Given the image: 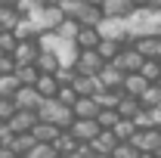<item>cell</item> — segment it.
Returning a JSON list of instances; mask_svg holds the SVG:
<instances>
[{"label":"cell","mask_w":161,"mask_h":158,"mask_svg":"<svg viewBox=\"0 0 161 158\" xmlns=\"http://www.w3.org/2000/svg\"><path fill=\"white\" fill-rule=\"evenodd\" d=\"M13 139H16V133L3 124V127H0V146H3V149H9V143H13Z\"/></svg>","instance_id":"obj_40"},{"label":"cell","mask_w":161,"mask_h":158,"mask_svg":"<svg viewBox=\"0 0 161 158\" xmlns=\"http://www.w3.org/2000/svg\"><path fill=\"white\" fill-rule=\"evenodd\" d=\"M71 115H75V121H96L99 105H96V99H84V96H78V102L71 105Z\"/></svg>","instance_id":"obj_14"},{"label":"cell","mask_w":161,"mask_h":158,"mask_svg":"<svg viewBox=\"0 0 161 158\" xmlns=\"http://www.w3.org/2000/svg\"><path fill=\"white\" fill-rule=\"evenodd\" d=\"M84 3H90V6H102V0H84Z\"/></svg>","instance_id":"obj_43"},{"label":"cell","mask_w":161,"mask_h":158,"mask_svg":"<svg viewBox=\"0 0 161 158\" xmlns=\"http://www.w3.org/2000/svg\"><path fill=\"white\" fill-rule=\"evenodd\" d=\"M34 68H37L40 75H56V71H59V59H56L53 53H40L37 62H34Z\"/></svg>","instance_id":"obj_26"},{"label":"cell","mask_w":161,"mask_h":158,"mask_svg":"<svg viewBox=\"0 0 161 158\" xmlns=\"http://www.w3.org/2000/svg\"><path fill=\"white\" fill-rule=\"evenodd\" d=\"M158 133H161V124H158Z\"/></svg>","instance_id":"obj_48"},{"label":"cell","mask_w":161,"mask_h":158,"mask_svg":"<svg viewBox=\"0 0 161 158\" xmlns=\"http://www.w3.org/2000/svg\"><path fill=\"white\" fill-rule=\"evenodd\" d=\"M53 152H56V158H62V155H80V146H78V139L65 130V133H59V139L53 143Z\"/></svg>","instance_id":"obj_17"},{"label":"cell","mask_w":161,"mask_h":158,"mask_svg":"<svg viewBox=\"0 0 161 158\" xmlns=\"http://www.w3.org/2000/svg\"><path fill=\"white\" fill-rule=\"evenodd\" d=\"M102 65L105 62L99 59V53L96 50H87V53H78V59H75V71L84 75V78H96L102 71Z\"/></svg>","instance_id":"obj_4"},{"label":"cell","mask_w":161,"mask_h":158,"mask_svg":"<svg viewBox=\"0 0 161 158\" xmlns=\"http://www.w3.org/2000/svg\"><path fill=\"white\" fill-rule=\"evenodd\" d=\"M140 109H161V87L158 84H149L140 96Z\"/></svg>","instance_id":"obj_24"},{"label":"cell","mask_w":161,"mask_h":158,"mask_svg":"<svg viewBox=\"0 0 161 158\" xmlns=\"http://www.w3.org/2000/svg\"><path fill=\"white\" fill-rule=\"evenodd\" d=\"M68 133L78 139V146H90L93 139L99 137V124H96V121H75Z\"/></svg>","instance_id":"obj_8"},{"label":"cell","mask_w":161,"mask_h":158,"mask_svg":"<svg viewBox=\"0 0 161 158\" xmlns=\"http://www.w3.org/2000/svg\"><path fill=\"white\" fill-rule=\"evenodd\" d=\"M136 158H155V155H136Z\"/></svg>","instance_id":"obj_46"},{"label":"cell","mask_w":161,"mask_h":158,"mask_svg":"<svg viewBox=\"0 0 161 158\" xmlns=\"http://www.w3.org/2000/svg\"><path fill=\"white\" fill-rule=\"evenodd\" d=\"M53 78H56V84H59V87H71V84H75V78H78V71H75V65H59V71H56Z\"/></svg>","instance_id":"obj_32"},{"label":"cell","mask_w":161,"mask_h":158,"mask_svg":"<svg viewBox=\"0 0 161 158\" xmlns=\"http://www.w3.org/2000/svg\"><path fill=\"white\" fill-rule=\"evenodd\" d=\"M16 81H19V87H34L37 84V78H40V71L34 68V65H16Z\"/></svg>","instance_id":"obj_23"},{"label":"cell","mask_w":161,"mask_h":158,"mask_svg":"<svg viewBox=\"0 0 161 158\" xmlns=\"http://www.w3.org/2000/svg\"><path fill=\"white\" fill-rule=\"evenodd\" d=\"M19 90V81L16 75H0V99H13Z\"/></svg>","instance_id":"obj_30"},{"label":"cell","mask_w":161,"mask_h":158,"mask_svg":"<svg viewBox=\"0 0 161 158\" xmlns=\"http://www.w3.org/2000/svg\"><path fill=\"white\" fill-rule=\"evenodd\" d=\"M59 9L65 19L78 22L80 28H99V22H102V9L84 3V0H59Z\"/></svg>","instance_id":"obj_1"},{"label":"cell","mask_w":161,"mask_h":158,"mask_svg":"<svg viewBox=\"0 0 161 158\" xmlns=\"http://www.w3.org/2000/svg\"><path fill=\"white\" fill-rule=\"evenodd\" d=\"M62 22H65V16H62L59 3H47V6H40L31 16V25L37 28V34H56V28Z\"/></svg>","instance_id":"obj_3"},{"label":"cell","mask_w":161,"mask_h":158,"mask_svg":"<svg viewBox=\"0 0 161 158\" xmlns=\"http://www.w3.org/2000/svg\"><path fill=\"white\" fill-rule=\"evenodd\" d=\"M146 87H149V84L142 81V75H127L124 84H121V93H124V96H130V99H140Z\"/></svg>","instance_id":"obj_18"},{"label":"cell","mask_w":161,"mask_h":158,"mask_svg":"<svg viewBox=\"0 0 161 158\" xmlns=\"http://www.w3.org/2000/svg\"><path fill=\"white\" fill-rule=\"evenodd\" d=\"M115 146H118L115 133H112V130H99V137L93 139L87 149H90V155H112V152H115Z\"/></svg>","instance_id":"obj_13"},{"label":"cell","mask_w":161,"mask_h":158,"mask_svg":"<svg viewBox=\"0 0 161 158\" xmlns=\"http://www.w3.org/2000/svg\"><path fill=\"white\" fill-rule=\"evenodd\" d=\"M130 146L140 152V155H155L161 146V133L158 130H136L133 139H130Z\"/></svg>","instance_id":"obj_5"},{"label":"cell","mask_w":161,"mask_h":158,"mask_svg":"<svg viewBox=\"0 0 161 158\" xmlns=\"http://www.w3.org/2000/svg\"><path fill=\"white\" fill-rule=\"evenodd\" d=\"M140 75H142L146 84H158V81H161V65L155 59H146V62H142V68H140Z\"/></svg>","instance_id":"obj_29"},{"label":"cell","mask_w":161,"mask_h":158,"mask_svg":"<svg viewBox=\"0 0 161 158\" xmlns=\"http://www.w3.org/2000/svg\"><path fill=\"white\" fill-rule=\"evenodd\" d=\"M136 155H140V152H136L130 143H118L115 152H112V158H136Z\"/></svg>","instance_id":"obj_36"},{"label":"cell","mask_w":161,"mask_h":158,"mask_svg":"<svg viewBox=\"0 0 161 158\" xmlns=\"http://www.w3.org/2000/svg\"><path fill=\"white\" fill-rule=\"evenodd\" d=\"M158 87H161V81H158Z\"/></svg>","instance_id":"obj_50"},{"label":"cell","mask_w":161,"mask_h":158,"mask_svg":"<svg viewBox=\"0 0 161 158\" xmlns=\"http://www.w3.org/2000/svg\"><path fill=\"white\" fill-rule=\"evenodd\" d=\"M130 3H133L136 9H140V6H146V0H130Z\"/></svg>","instance_id":"obj_44"},{"label":"cell","mask_w":161,"mask_h":158,"mask_svg":"<svg viewBox=\"0 0 161 158\" xmlns=\"http://www.w3.org/2000/svg\"><path fill=\"white\" fill-rule=\"evenodd\" d=\"M34 146H37V139L31 137V133H19V137L9 143V152H13L16 158H25V155H31Z\"/></svg>","instance_id":"obj_19"},{"label":"cell","mask_w":161,"mask_h":158,"mask_svg":"<svg viewBox=\"0 0 161 158\" xmlns=\"http://www.w3.org/2000/svg\"><path fill=\"white\" fill-rule=\"evenodd\" d=\"M34 90H37L40 99H56V93H59V84H56V78L53 75H40L37 84H34Z\"/></svg>","instance_id":"obj_21"},{"label":"cell","mask_w":161,"mask_h":158,"mask_svg":"<svg viewBox=\"0 0 161 158\" xmlns=\"http://www.w3.org/2000/svg\"><path fill=\"white\" fill-rule=\"evenodd\" d=\"M0 6H16V0H0Z\"/></svg>","instance_id":"obj_42"},{"label":"cell","mask_w":161,"mask_h":158,"mask_svg":"<svg viewBox=\"0 0 161 158\" xmlns=\"http://www.w3.org/2000/svg\"><path fill=\"white\" fill-rule=\"evenodd\" d=\"M25 158H56V152H53V146H34L31 155H25Z\"/></svg>","instance_id":"obj_38"},{"label":"cell","mask_w":161,"mask_h":158,"mask_svg":"<svg viewBox=\"0 0 161 158\" xmlns=\"http://www.w3.org/2000/svg\"><path fill=\"white\" fill-rule=\"evenodd\" d=\"M112 133H115V139H118V143H130V139H133V133H136V127H133V121L118 118V124L112 127Z\"/></svg>","instance_id":"obj_27"},{"label":"cell","mask_w":161,"mask_h":158,"mask_svg":"<svg viewBox=\"0 0 161 158\" xmlns=\"http://www.w3.org/2000/svg\"><path fill=\"white\" fill-rule=\"evenodd\" d=\"M99 9H102V19H121V22H127L136 13V6L130 0H102Z\"/></svg>","instance_id":"obj_6"},{"label":"cell","mask_w":161,"mask_h":158,"mask_svg":"<svg viewBox=\"0 0 161 158\" xmlns=\"http://www.w3.org/2000/svg\"><path fill=\"white\" fill-rule=\"evenodd\" d=\"M0 158H16V155H13L9 149H3V146H0Z\"/></svg>","instance_id":"obj_41"},{"label":"cell","mask_w":161,"mask_h":158,"mask_svg":"<svg viewBox=\"0 0 161 158\" xmlns=\"http://www.w3.org/2000/svg\"><path fill=\"white\" fill-rule=\"evenodd\" d=\"M16 47H19V40L13 37V31H0V53L3 56H13Z\"/></svg>","instance_id":"obj_33"},{"label":"cell","mask_w":161,"mask_h":158,"mask_svg":"<svg viewBox=\"0 0 161 158\" xmlns=\"http://www.w3.org/2000/svg\"><path fill=\"white\" fill-rule=\"evenodd\" d=\"M96 124H99V130H112L118 124V112H99L96 115Z\"/></svg>","instance_id":"obj_35"},{"label":"cell","mask_w":161,"mask_h":158,"mask_svg":"<svg viewBox=\"0 0 161 158\" xmlns=\"http://www.w3.org/2000/svg\"><path fill=\"white\" fill-rule=\"evenodd\" d=\"M16 112H19V109H16V102H13V99H0V121H3V124L13 118Z\"/></svg>","instance_id":"obj_37"},{"label":"cell","mask_w":161,"mask_h":158,"mask_svg":"<svg viewBox=\"0 0 161 158\" xmlns=\"http://www.w3.org/2000/svg\"><path fill=\"white\" fill-rule=\"evenodd\" d=\"M142 62H146V59H142V56L136 53V50H133V47H124V50L118 53V59L112 62V65H118L124 75H140Z\"/></svg>","instance_id":"obj_7"},{"label":"cell","mask_w":161,"mask_h":158,"mask_svg":"<svg viewBox=\"0 0 161 158\" xmlns=\"http://www.w3.org/2000/svg\"><path fill=\"white\" fill-rule=\"evenodd\" d=\"M59 133L62 130H56L53 124H40V121H37V127L31 130V137L37 139V146H53V143L59 139Z\"/></svg>","instance_id":"obj_20"},{"label":"cell","mask_w":161,"mask_h":158,"mask_svg":"<svg viewBox=\"0 0 161 158\" xmlns=\"http://www.w3.org/2000/svg\"><path fill=\"white\" fill-rule=\"evenodd\" d=\"M133 50L140 53L142 59H161V37H140L133 40Z\"/></svg>","instance_id":"obj_15"},{"label":"cell","mask_w":161,"mask_h":158,"mask_svg":"<svg viewBox=\"0 0 161 158\" xmlns=\"http://www.w3.org/2000/svg\"><path fill=\"white\" fill-rule=\"evenodd\" d=\"M16 71V59L13 56H0V75H13Z\"/></svg>","instance_id":"obj_39"},{"label":"cell","mask_w":161,"mask_h":158,"mask_svg":"<svg viewBox=\"0 0 161 158\" xmlns=\"http://www.w3.org/2000/svg\"><path fill=\"white\" fill-rule=\"evenodd\" d=\"M0 127H3V121H0Z\"/></svg>","instance_id":"obj_49"},{"label":"cell","mask_w":161,"mask_h":158,"mask_svg":"<svg viewBox=\"0 0 161 158\" xmlns=\"http://www.w3.org/2000/svg\"><path fill=\"white\" fill-rule=\"evenodd\" d=\"M121 50H124V43H115V40H99V47H96V53H99L102 62H115Z\"/></svg>","instance_id":"obj_25"},{"label":"cell","mask_w":161,"mask_h":158,"mask_svg":"<svg viewBox=\"0 0 161 158\" xmlns=\"http://www.w3.org/2000/svg\"><path fill=\"white\" fill-rule=\"evenodd\" d=\"M56 102L65 105V109H71L75 102H78V93L71 90V87H59V93H56Z\"/></svg>","instance_id":"obj_34"},{"label":"cell","mask_w":161,"mask_h":158,"mask_svg":"<svg viewBox=\"0 0 161 158\" xmlns=\"http://www.w3.org/2000/svg\"><path fill=\"white\" fill-rule=\"evenodd\" d=\"M13 102H16V109H19V112H37V105L43 102V99L37 96V90H34V87H19V90H16V96H13Z\"/></svg>","instance_id":"obj_11"},{"label":"cell","mask_w":161,"mask_h":158,"mask_svg":"<svg viewBox=\"0 0 161 158\" xmlns=\"http://www.w3.org/2000/svg\"><path fill=\"white\" fill-rule=\"evenodd\" d=\"M62 158H80V155H62Z\"/></svg>","instance_id":"obj_47"},{"label":"cell","mask_w":161,"mask_h":158,"mask_svg":"<svg viewBox=\"0 0 161 158\" xmlns=\"http://www.w3.org/2000/svg\"><path fill=\"white\" fill-rule=\"evenodd\" d=\"M118 118H124V121H133L136 115H140L142 109H140V99H130V96H121V102H118Z\"/></svg>","instance_id":"obj_22"},{"label":"cell","mask_w":161,"mask_h":158,"mask_svg":"<svg viewBox=\"0 0 161 158\" xmlns=\"http://www.w3.org/2000/svg\"><path fill=\"white\" fill-rule=\"evenodd\" d=\"M19 13H16V6H0V31H13L16 25H19Z\"/></svg>","instance_id":"obj_28"},{"label":"cell","mask_w":161,"mask_h":158,"mask_svg":"<svg viewBox=\"0 0 161 158\" xmlns=\"http://www.w3.org/2000/svg\"><path fill=\"white\" fill-rule=\"evenodd\" d=\"M78 31H80V25L78 22H71V19H65L56 28V37H62V40H68V43H75V37H78Z\"/></svg>","instance_id":"obj_31"},{"label":"cell","mask_w":161,"mask_h":158,"mask_svg":"<svg viewBox=\"0 0 161 158\" xmlns=\"http://www.w3.org/2000/svg\"><path fill=\"white\" fill-rule=\"evenodd\" d=\"M99 31L96 28H80L78 37H75V47H78V53H87V50H96L99 47Z\"/></svg>","instance_id":"obj_16"},{"label":"cell","mask_w":161,"mask_h":158,"mask_svg":"<svg viewBox=\"0 0 161 158\" xmlns=\"http://www.w3.org/2000/svg\"><path fill=\"white\" fill-rule=\"evenodd\" d=\"M37 121L40 124H53L56 130H71V124H75V115H71V109H65L59 105L56 99H43L37 105Z\"/></svg>","instance_id":"obj_2"},{"label":"cell","mask_w":161,"mask_h":158,"mask_svg":"<svg viewBox=\"0 0 161 158\" xmlns=\"http://www.w3.org/2000/svg\"><path fill=\"white\" fill-rule=\"evenodd\" d=\"M6 127L19 137V133H31L34 127H37V112H16L13 118L6 121Z\"/></svg>","instance_id":"obj_9"},{"label":"cell","mask_w":161,"mask_h":158,"mask_svg":"<svg viewBox=\"0 0 161 158\" xmlns=\"http://www.w3.org/2000/svg\"><path fill=\"white\" fill-rule=\"evenodd\" d=\"M99 78V84H102V90H121V84H124V71H121L118 65H112V62H105L102 65V71L96 75Z\"/></svg>","instance_id":"obj_10"},{"label":"cell","mask_w":161,"mask_h":158,"mask_svg":"<svg viewBox=\"0 0 161 158\" xmlns=\"http://www.w3.org/2000/svg\"><path fill=\"white\" fill-rule=\"evenodd\" d=\"M155 158H161V146H158V152H155Z\"/></svg>","instance_id":"obj_45"},{"label":"cell","mask_w":161,"mask_h":158,"mask_svg":"<svg viewBox=\"0 0 161 158\" xmlns=\"http://www.w3.org/2000/svg\"><path fill=\"white\" fill-rule=\"evenodd\" d=\"M158 65H161V59H158Z\"/></svg>","instance_id":"obj_51"},{"label":"cell","mask_w":161,"mask_h":158,"mask_svg":"<svg viewBox=\"0 0 161 158\" xmlns=\"http://www.w3.org/2000/svg\"><path fill=\"white\" fill-rule=\"evenodd\" d=\"M40 56V47L37 40H22L19 47L13 50V59H16V65H34Z\"/></svg>","instance_id":"obj_12"}]
</instances>
